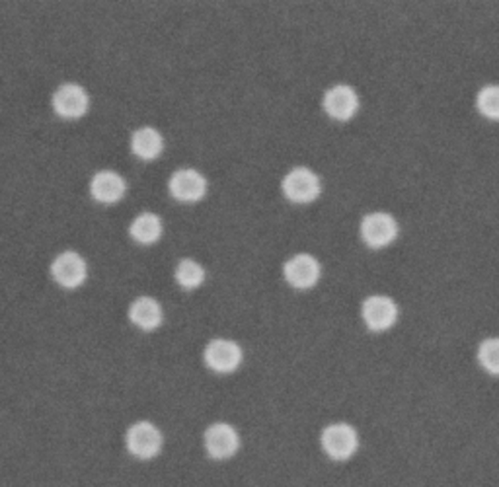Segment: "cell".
Instances as JSON below:
<instances>
[{
  "label": "cell",
  "instance_id": "d6986e66",
  "mask_svg": "<svg viewBox=\"0 0 499 487\" xmlns=\"http://www.w3.org/2000/svg\"><path fill=\"white\" fill-rule=\"evenodd\" d=\"M478 361L490 375L499 377V337H490L482 341L478 349Z\"/></svg>",
  "mask_w": 499,
  "mask_h": 487
},
{
  "label": "cell",
  "instance_id": "30bf717a",
  "mask_svg": "<svg viewBox=\"0 0 499 487\" xmlns=\"http://www.w3.org/2000/svg\"><path fill=\"white\" fill-rule=\"evenodd\" d=\"M283 274L295 289H310L320 279V264L308 254H298L285 264Z\"/></svg>",
  "mask_w": 499,
  "mask_h": 487
},
{
  "label": "cell",
  "instance_id": "5bb4252c",
  "mask_svg": "<svg viewBox=\"0 0 499 487\" xmlns=\"http://www.w3.org/2000/svg\"><path fill=\"white\" fill-rule=\"evenodd\" d=\"M130 318L133 320L135 326H139L145 332H151V329L159 327L162 322V310L161 305L156 303L151 296H140L130 308Z\"/></svg>",
  "mask_w": 499,
  "mask_h": 487
},
{
  "label": "cell",
  "instance_id": "6da1fadb",
  "mask_svg": "<svg viewBox=\"0 0 499 487\" xmlns=\"http://www.w3.org/2000/svg\"><path fill=\"white\" fill-rule=\"evenodd\" d=\"M322 449L332 461L344 462L358 452L359 437L358 431L348 423H332L322 431Z\"/></svg>",
  "mask_w": 499,
  "mask_h": 487
},
{
  "label": "cell",
  "instance_id": "3957f363",
  "mask_svg": "<svg viewBox=\"0 0 499 487\" xmlns=\"http://www.w3.org/2000/svg\"><path fill=\"white\" fill-rule=\"evenodd\" d=\"M320 180L315 171L298 166L293 168L283 180V193L287 195L295 203H310L320 195Z\"/></svg>",
  "mask_w": 499,
  "mask_h": 487
},
{
  "label": "cell",
  "instance_id": "52a82bcc",
  "mask_svg": "<svg viewBox=\"0 0 499 487\" xmlns=\"http://www.w3.org/2000/svg\"><path fill=\"white\" fill-rule=\"evenodd\" d=\"M88 94L78 84H63L53 96V108L61 118L78 119L88 111Z\"/></svg>",
  "mask_w": 499,
  "mask_h": 487
},
{
  "label": "cell",
  "instance_id": "5b68a950",
  "mask_svg": "<svg viewBox=\"0 0 499 487\" xmlns=\"http://www.w3.org/2000/svg\"><path fill=\"white\" fill-rule=\"evenodd\" d=\"M361 236L370 248H384L398 236V223L389 212H370L361 223Z\"/></svg>",
  "mask_w": 499,
  "mask_h": 487
},
{
  "label": "cell",
  "instance_id": "2e32d148",
  "mask_svg": "<svg viewBox=\"0 0 499 487\" xmlns=\"http://www.w3.org/2000/svg\"><path fill=\"white\" fill-rule=\"evenodd\" d=\"M130 233L140 244H154L162 234V221L154 212H140L133 221Z\"/></svg>",
  "mask_w": 499,
  "mask_h": 487
},
{
  "label": "cell",
  "instance_id": "7c38bea8",
  "mask_svg": "<svg viewBox=\"0 0 499 487\" xmlns=\"http://www.w3.org/2000/svg\"><path fill=\"white\" fill-rule=\"evenodd\" d=\"M205 363L217 372H233L242 363V349L231 339H213L205 349Z\"/></svg>",
  "mask_w": 499,
  "mask_h": 487
},
{
  "label": "cell",
  "instance_id": "8fae6325",
  "mask_svg": "<svg viewBox=\"0 0 499 487\" xmlns=\"http://www.w3.org/2000/svg\"><path fill=\"white\" fill-rule=\"evenodd\" d=\"M359 108V99L351 86L338 84L332 86L324 96V109L327 116L338 121H348L355 116V111Z\"/></svg>",
  "mask_w": 499,
  "mask_h": 487
},
{
  "label": "cell",
  "instance_id": "277c9868",
  "mask_svg": "<svg viewBox=\"0 0 499 487\" xmlns=\"http://www.w3.org/2000/svg\"><path fill=\"white\" fill-rule=\"evenodd\" d=\"M203 442L207 454L215 458V461H226L240 449V437L236 429L228 423H213L203 435Z\"/></svg>",
  "mask_w": 499,
  "mask_h": 487
},
{
  "label": "cell",
  "instance_id": "ba28073f",
  "mask_svg": "<svg viewBox=\"0 0 499 487\" xmlns=\"http://www.w3.org/2000/svg\"><path fill=\"white\" fill-rule=\"evenodd\" d=\"M205 192L207 180L193 168H182L174 171V176L170 178V193H172L178 202H199V199L205 195Z\"/></svg>",
  "mask_w": 499,
  "mask_h": 487
},
{
  "label": "cell",
  "instance_id": "8992f818",
  "mask_svg": "<svg viewBox=\"0 0 499 487\" xmlns=\"http://www.w3.org/2000/svg\"><path fill=\"white\" fill-rule=\"evenodd\" d=\"M51 274L55 281L65 286V289H77L87 279L88 269L87 262L77 252H63L55 257Z\"/></svg>",
  "mask_w": 499,
  "mask_h": 487
},
{
  "label": "cell",
  "instance_id": "4fadbf2b",
  "mask_svg": "<svg viewBox=\"0 0 499 487\" xmlns=\"http://www.w3.org/2000/svg\"><path fill=\"white\" fill-rule=\"evenodd\" d=\"M90 192L92 197L99 203H116L125 195V180L118 171L102 170L92 178Z\"/></svg>",
  "mask_w": 499,
  "mask_h": 487
},
{
  "label": "cell",
  "instance_id": "e0dca14e",
  "mask_svg": "<svg viewBox=\"0 0 499 487\" xmlns=\"http://www.w3.org/2000/svg\"><path fill=\"white\" fill-rule=\"evenodd\" d=\"M205 279V271L193 260H182L176 267V281L183 289H197Z\"/></svg>",
  "mask_w": 499,
  "mask_h": 487
},
{
  "label": "cell",
  "instance_id": "ac0fdd59",
  "mask_svg": "<svg viewBox=\"0 0 499 487\" xmlns=\"http://www.w3.org/2000/svg\"><path fill=\"white\" fill-rule=\"evenodd\" d=\"M476 106L482 116L499 121V86L497 84L483 86V88L478 92Z\"/></svg>",
  "mask_w": 499,
  "mask_h": 487
},
{
  "label": "cell",
  "instance_id": "9c48e42d",
  "mask_svg": "<svg viewBox=\"0 0 499 487\" xmlns=\"http://www.w3.org/2000/svg\"><path fill=\"white\" fill-rule=\"evenodd\" d=\"M396 318H398V306L389 296L375 295V296H369L363 303V320L370 329H373V332H384V329L394 326Z\"/></svg>",
  "mask_w": 499,
  "mask_h": 487
},
{
  "label": "cell",
  "instance_id": "7a4b0ae2",
  "mask_svg": "<svg viewBox=\"0 0 499 487\" xmlns=\"http://www.w3.org/2000/svg\"><path fill=\"white\" fill-rule=\"evenodd\" d=\"M162 433L151 421H139L131 425L125 435V445L139 461H151L162 451Z\"/></svg>",
  "mask_w": 499,
  "mask_h": 487
},
{
  "label": "cell",
  "instance_id": "9a60e30c",
  "mask_svg": "<svg viewBox=\"0 0 499 487\" xmlns=\"http://www.w3.org/2000/svg\"><path fill=\"white\" fill-rule=\"evenodd\" d=\"M131 149L133 152L142 161H152L159 156L164 149V140L161 133L152 127H140L133 133L131 139Z\"/></svg>",
  "mask_w": 499,
  "mask_h": 487
}]
</instances>
